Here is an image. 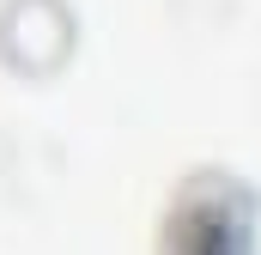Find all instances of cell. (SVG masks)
<instances>
[{
    "mask_svg": "<svg viewBox=\"0 0 261 255\" xmlns=\"http://www.w3.org/2000/svg\"><path fill=\"white\" fill-rule=\"evenodd\" d=\"M261 207L231 170H189L164 207L158 255H255Z\"/></svg>",
    "mask_w": 261,
    "mask_h": 255,
    "instance_id": "cell-1",
    "label": "cell"
},
{
    "mask_svg": "<svg viewBox=\"0 0 261 255\" xmlns=\"http://www.w3.org/2000/svg\"><path fill=\"white\" fill-rule=\"evenodd\" d=\"M73 43V18L61 0H6L0 6V61L24 73H49Z\"/></svg>",
    "mask_w": 261,
    "mask_h": 255,
    "instance_id": "cell-2",
    "label": "cell"
}]
</instances>
